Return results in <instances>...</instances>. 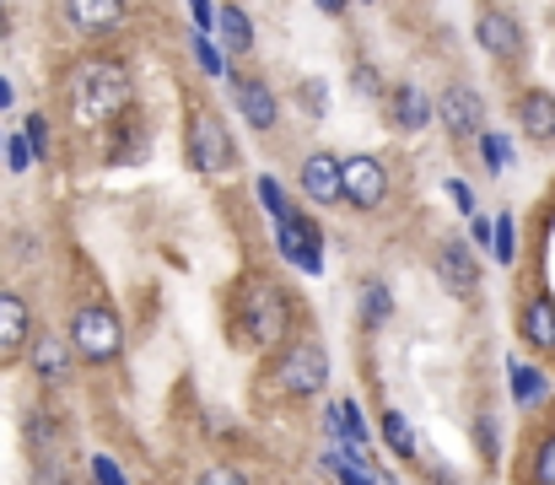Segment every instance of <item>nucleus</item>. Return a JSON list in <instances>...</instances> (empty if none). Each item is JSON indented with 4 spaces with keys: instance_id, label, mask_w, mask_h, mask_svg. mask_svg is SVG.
I'll use <instances>...</instances> for the list:
<instances>
[{
    "instance_id": "nucleus-1",
    "label": "nucleus",
    "mask_w": 555,
    "mask_h": 485,
    "mask_svg": "<svg viewBox=\"0 0 555 485\" xmlns=\"http://www.w3.org/2000/svg\"><path fill=\"white\" fill-rule=\"evenodd\" d=\"M70 103H76V119H87V125H114V119L130 114L135 81H130V71H125L119 60L92 54V60H76V71H70Z\"/></svg>"
},
{
    "instance_id": "nucleus-2",
    "label": "nucleus",
    "mask_w": 555,
    "mask_h": 485,
    "mask_svg": "<svg viewBox=\"0 0 555 485\" xmlns=\"http://www.w3.org/2000/svg\"><path fill=\"white\" fill-rule=\"evenodd\" d=\"M232 329H237L243 345L275 350L286 340V329H292V297H286V286H275L264 276H248L237 286V303H232Z\"/></svg>"
},
{
    "instance_id": "nucleus-3",
    "label": "nucleus",
    "mask_w": 555,
    "mask_h": 485,
    "mask_svg": "<svg viewBox=\"0 0 555 485\" xmlns=\"http://www.w3.org/2000/svg\"><path fill=\"white\" fill-rule=\"evenodd\" d=\"M324 383H330V350L319 340H297V345L281 350L264 388L275 399H313V394H324Z\"/></svg>"
},
{
    "instance_id": "nucleus-4",
    "label": "nucleus",
    "mask_w": 555,
    "mask_h": 485,
    "mask_svg": "<svg viewBox=\"0 0 555 485\" xmlns=\"http://www.w3.org/2000/svg\"><path fill=\"white\" fill-rule=\"evenodd\" d=\"M184 152H189V167L205 173V178H221V173L237 167V141L227 136V125H221L210 109H194V114H189Z\"/></svg>"
},
{
    "instance_id": "nucleus-5",
    "label": "nucleus",
    "mask_w": 555,
    "mask_h": 485,
    "mask_svg": "<svg viewBox=\"0 0 555 485\" xmlns=\"http://www.w3.org/2000/svg\"><path fill=\"white\" fill-rule=\"evenodd\" d=\"M70 345H76V356H81L87 367H108V361H119V350H125V329H119V319H114L103 303H81V308L70 314Z\"/></svg>"
},
{
    "instance_id": "nucleus-6",
    "label": "nucleus",
    "mask_w": 555,
    "mask_h": 485,
    "mask_svg": "<svg viewBox=\"0 0 555 485\" xmlns=\"http://www.w3.org/2000/svg\"><path fill=\"white\" fill-rule=\"evenodd\" d=\"M227 98L237 103V114L248 119V130H259V136H270V130H275L281 103H275L270 81H259V76H227Z\"/></svg>"
},
{
    "instance_id": "nucleus-7",
    "label": "nucleus",
    "mask_w": 555,
    "mask_h": 485,
    "mask_svg": "<svg viewBox=\"0 0 555 485\" xmlns=\"http://www.w3.org/2000/svg\"><path fill=\"white\" fill-rule=\"evenodd\" d=\"M27 361H33V378L38 383H49V388H60V383H70V372H76V345H70V334H33V345H27Z\"/></svg>"
},
{
    "instance_id": "nucleus-8",
    "label": "nucleus",
    "mask_w": 555,
    "mask_h": 485,
    "mask_svg": "<svg viewBox=\"0 0 555 485\" xmlns=\"http://www.w3.org/2000/svg\"><path fill=\"white\" fill-rule=\"evenodd\" d=\"M297 183H302V194L313 205H340L346 200V162L330 157V152H313L297 167Z\"/></svg>"
},
{
    "instance_id": "nucleus-9",
    "label": "nucleus",
    "mask_w": 555,
    "mask_h": 485,
    "mask_svg": "<svg viewBox=\"0 0 555 485\" xmlns=\"http://www.w3.org/2000/svg\"><path fill=\"white\" fill-rule=\"evenodd\" d=\"M475 38H480V49H486L491 60H502V65H513V60L524 54V27H518V16H507V11H496V5H486V11L475 16Z\"/></svg>"
},
{
    "instance_id": "nucleus-10",
    "label": "nucleus",
    "mask_w": 555,
    "mask_h": 485,
    "mask_svg": "<svg viewBox=\"0 0 555 485\" xmlns=\"http://www.w3.org/2000/svg\"><path fill=\"white\" fill-rule=\"evenodd\" d=\"M431 265H437V281H442L453 297H475V292H480V265H475V254L464 248V238H442Z\"/></svg>"
},
{
    "instance_id": "nucleus-11",
    "label": "nucleus",
    "mask_w": 555,
    "mask_h": 485,
    "mask_svg": "<svg viewBox=\"0 0 555 485\" xmlns=\"http://www.w3.org/2000/svg\"><path fill=\"white\" fill-rule=\"evenodd\" d=\"M275 243H281V254H286V259H292L302 276H319V270H324V238H319V227H313L308 216H292V221H281Z\"/></svg>"
},
{
    "instance_id": "nucleus-12",
    "label": "nucleus",
    "mask_w": 555,
    "mask_h": 485,
    "mask_svg": "<svg viewBox=\"0 0 555 485\" xmlns=\"http://www.w3.org/2000/svg\"><path fill=\"white\" fill-rule=\"evenodd\" d=\"M388 200V167L377 157H351L346 162V205L357 210H377Z\"/></svg>"
},
{
    "instance_id": "nucleus-13",
    "label": "nucleus",
    "mask_w": 555,
    "mask_h": 485,
    "mask_svg": "<svg viewBox=\"0 0 555 485\" xmlns=\"http://www.w3.org/2000/svg\"><path fill=\"white\" fill-rule=\"evenodd\" d=\"M437 114H442V125H448L453 136H480V125H486V103H480V92L464 87V81H453V87L437 98Z\"/></svg>"
},
{
    "instance_id": "nucleus-14",
    "label": "nucleus",
    "mask_w": 555,
    "mask_h": 485,
    "mask_svg": "<svg viewBox=\"0 0 555 485\" xmlns=\"http://www.w3.org/2000/svg\"><path fill=\"white\" fill-rule=\"evenodd\" d=\"M65 16H70L76 33L103 38V33H119L125 27V0H65Z\"/></svg>"
},
{
    "instance_id": "nucleus-15",
    "label": "nucleus",
    "mask_w": 555,
    "mask_h": 485,
    "mask_svg": "<svg viewBox=\"0 0 555 485\" xmlns=\"http://www.w3.org/2000/svg\"><path fill=\"white\" fill-rule=\"evenodd\" d=\"M388 114H393L399 130L415 136V130H426V125L437 119V98H426L421 87H393V92H388Z\"/></svg>"
},
{
    "instance_id": "nucleus-16",
    "label": "nucleus",
    "mask_w": 555,
    "mask_h": 485,
    "mask_svg": "<svg viewBox=\"0 0 555 485\" xmlns=\"http://www.w3.org/2000/svg\"><path fill=\"white\" fill-rule=\"evenodd\" d=\"M33 340V308L16 292H0V356H16Z\"/></svg>"
},
{
    "instance_id": "nucleus-17",
    "label": "nucleus",
    "mask_w": 555,
    "mask_h": 485,
    "mask_svg": "<svg viewBox=\"0 0 555 485\" xmlns=\"http://www.w3.org/2000/svg\"><path fill=\"white\" fill-rule=\"evenodd\" d=\"M518 125H524L529 141H555V92L529 87V92L518 98Z\"/></svg>"
},
{
    "instance_id": "nucleus-18",
    "label": "nucleus",
    "mask_w": 555,
    "mask_h": 485,
    "mask_svg": "<svg viewBox=\"0 0 555 485\" xmlns=\"http://www.w3.org/2000/svg\"><path fill=\"white\" fill-rule=\"evenodd\" d=\"M518 329H524V340H529L534 350H555V303L551 297H529Z\"/></svg>"
},
{
    "instance_id": "nucleus-19",
    "label": "nucleus",
    "mask_w": 555,
    "mask_h": 485,
    "mask_svg": "<svg viewBox=\"0 0 555 485\" xmlns=\"http://www.w3.org/2000/svg\"><path fill=\"white\" fill-rule=\"evenodd\" d=\"M216 33H221V54H248L254 49V22L243 5H221L216 11Z\"/></svg>"
},
{
    "instance_id": "nucleus-20",
    "label": "nucleus",
    "mask_w": 555,
    "mask_h": 485,
    "mask_svg": "<svg viewBox=\"0 0 555 485\" xmlns=\"http://www.w3.org/2000/svg\"><path fill=\"white\" fill-rule=\"evenodd\" d=\"M377 432H383V443L399 454V459H415L421 454V443H415V426L399 416V410H383V421H377Z\"/></svg>"
},
{
    "instance_id": "nucleus-21",
    "label": "nucleus",
    "mask_w": 555,
    "mask_h": 485,
    "mask_svg": "<svg viewBox=\"0 0 555 485\" xmlns=\"http://www.w3.org/2000/svg\"><path fill=\"white\" fill-rule=\"evenodd\" d=\"M362 319H367V329H383L393 319V297L383 281H362Z\"/></svg>"
},
{
    "instance_id": "nucleus-22",
    "label": "nucleus",
    "mask_w": 555,
    "mask_h": 485,
    "mask_svg": "<svg viewBox=\"0 0 555 485\" xmlns=\"http://www.w3.org/2000/svg\"><path fill=\"white\" fill-rule=\"evenodd\" d=\"M254 189H259V205H264V210H270V216H275V227H281V221H292V216H297V210H292V200H286V189H281V183H275V178H259V183H254Z\"/></svg>"
},
{
    "instance_id": "nucleus-23",
    "label": "nucleus",
    "mask_w": 555,
    "mask_h": 485,
    "mask_svg": "<svg viewBox=\"0 0 555 485\" xmlns=\"http://www.w3.org/2000/svg\"><path fill=\"white\" fill-rule=\"evenodd\" d=\"M491 248H496L502 265L518 259V221H513V216H496V243H491Z\"/></svg>"
},
{
    "instance_id": "nucleus-24",
    "label": "nucleus",
    "mask_w": 555,
    "mask_h": 485,
    "mask_svg": "<svg viewBox=\"0 0 555 485\" xmlns=\"http://www.w3.org/2000/svg\"><path fill=\"white\" fill-rule=\"evenodd\" d=\"M534 485H555V432L551 437H540V448H534Z\"/></svg>"
},
{
    "instance_id": "nucleus-25",
    "label": "nucleus",
    "mask_w": 555,
    "mask_h": 485,
    "mask_svg": "<svg viewBox=\"0 0 555 485\" xmlns=\"http://www.w3.org/2000/svg\"><path fill=\"white\" fill-rule=\"evenodd\" d=\"M297 103H302L313 119H324V114H330V87H324V81H302V87H297Z\"/></svg>"
},
{
    "instance_id": "nucleus-26",
    "label": "nucleus",
    "mask_w": 555,
    "mask_h": 485,
    "mask_svg": "<svg viewBox=\"0 0 555 485\" xmlns=\"http://www.w3.org/2000/svg\"><path fill=\"white\" fill-rule=\"evenodd\" d=\"M513 394H518L524 405H534V399H545V378L529 372V367H513Z\"/></svg>"
},
{
    "instance_id": "nucleus-27",
    "label": "nucleus",
    "mask_w": 555,
    "mask_h": 485,
    "mask_svg": "<svg viewBox=\"0 0 555 485\" xmlns=\"http://www.w3.org/2000/svg\"><path fill=\"white\" fill-rule=\"evenodd\" d=\"M507 157H513V152H507V141L486 130V136H480V162H486L491 173H502V167H507Z\"/></svg>"
},
{
    "instance_id": "nucleus-28",
    "label": "nucleus",
    "mask_w": 555,
    "mask_h": 485,
    "mask_svg": "<svg viewBox=\"0 0 555 485\" xmlns=\"http://www.w3.org/2000/svg\"><path fill=\"white\" fill-rule=\"evenodd\" d=\"M351 87H357V92H367V98H383V76H377V65L357 60V65H351Z\"/></svg>"
},
{
    "instance_id": "nucleus-29",
    "label": "nucleus",
    "mask_w": 555,
    "mask_h": 485,
    "mask_svg": "<svg viewBox=\"0 0 555 485\" xmlns=\"http://www.w3.org/2000/svg\"><path fill=\"white\" fill-rule=\"evenodd\" d=\"M194 485H248V475H243V470H232V464H210V470H199V475H194Z\"/></svg>"
},
{
    "instance_id": "nucleus-30",
    "label": "nucleus",
    "mask_w": 555,
    "mask_h": 485,
    "mask_svg": "<svg viewBox=\"0 0 555 485\" xmlns=\"http://www.w3.org/2000/svg\"><path fill=\"white\" fill-rule=\"evenodd\" d=\"M194 60H199L210 76H227V65H221V49H216L210 38H194Z\"/></svg>"
},
{
    "instance_id": "nucleus-31",
    "label": "nucleus",
    "mask_w": 555,
    "mask_h": 485,
    "mask_svg": "<svg viewBox=\"0 0 555 485\" xmlns=\"http://www.w3.org/2000/svg\"><path fill=\"white\" fill-rule=\"evenodd\" d=\"M27 141H33V152H38V157H49V152H54V146H49V119H43V114H33V119H27Z\"/></svg>"
},
{
    "instance_id": "nucleus-32",
    "label": "nucleus",
    "mask_w": 555,
    "mask_h": 485,
    "mask_svg": "<svg viewBox=\"0 0 555 485\" xmlns=\"http://www.w3.org/2000/svg\"><path fill=\"white\" fill-rule=\"evenodd\" d=\"M33 157H38V152H33V141H22V136H11V141H5V162H11V173H22Z\"/></svg>"
},
{
    "instance_id": "nucleus-33",
    "label": "nucleus",
    "mask_w": 555,
    "mask_h": 485,
    "mask_svg": "<svg viewBox=\"0 0 555 485\" xmlns=\"http://www.w3.org/2000/svg\"><path fill=\"white\" fill-rule=\"evenodd\" d=\"M92 481L98 485H125V475H119V464H114L108 454H98V459H92Z\"/></svg>"
},
{
    "instance_id": "nucleus-34",
    "label": "nucleus",
    "mask_w": 555,
    "mask_h": 485,
    "mask_svg": "<svg viewBox=\"0 0 555 485\" xmlns=\"http://www.w3.org/2000/svg\"><path fill=\"white\" fill-rule=\"evenodd\" d=\"M475 437H480V454H486V459H496V426H491V416H480V421H475Z\"/></svg>"
},
{
    "instance_id": "nucleus-35",
    "label": "nucleus",
    "mask_w": 555,
    "mask_h": 485,
    "mask_svg": "<svg viewBox=\"0 0 555 485\" xmlns=\"http://www.w3.org/2000/svg\"><path fill=\"white\" fill-rule=\"evenodd\" d=\"M448 194H453V205H459V210H469V216H475V189H469L464 178H453V183H448Z\"/></svg>"
},
{
    "instance_id": "nucleus-36",
    "label": "nucleus",
    "mask_w": 555,
    "mask_h": 485,
    "mask_svg": "<svg viewBox=\"0 0 555 485\" xmlns=\"http://www.w3.org/2000/svg\"><path fill=\"white\" fill-rule=\"evenodd\" d=\"M469 232H475V243H480V248H491V243H496V221H486V216H469Z\"/></svg>"
},
{
    "instance_id": "nucleus-37",
    "label": "nucleus",
    "mask_w": 555,
    "mask_h": 485,
    "mask_svg": "<svg viewBox=\"0 0 555 485\" xmlns=\"http://www.w3.org/2000/svg\"><path fill=\"white\" fill-rule=\"evenodd\" d=\"M340 485H377L367 464H340Z\"/></svg>"
},
{
    "instance_id": "nucleus-38",
    "label": "nucleus",
    "mask_w": 555,
    "mask_h": 485,
    "mask_svg": "<svg viewBox=\"0 0 555 485\" xmlns=\"http://www.w3.org/2000/svg\"><path fill=\"white\" fill-rule=\"evenodd\" d=\"M313 5H319L324 16H346V5H351V0H313Z\"/></svg>"
},
{
    "instance_id": "nucleus-39",
    "label": "nucleus",
    "mask_w": 555,
    "mask_h": 485,
    "mask_svg": "<svg viewBox=\"0 0 555 485\" xmlns=\"http://www.w3.org/2000/svg\"><path fill=\"white\" fill-rule=\"evenodd\" d=\"M0 109H11V81L0 76Z\"/></svg>"
},
{
    "instance_id": "nucleus-40",
    "label": "nucleus",
    "mask_w": 555,
    "mask_h": 485,
    "mask_svg": "<svg viewBox=\"0 0 555 485\" xmlns=\"http://www.w3.org/2000/svg\"><path fill=\"white\" fill-rule=\"evenodd\" d=\"M0 146H5V141H0Z\"/></svg>"
}]
</instances>
